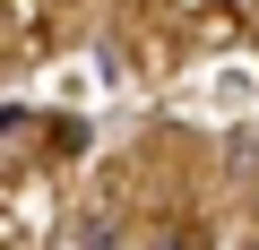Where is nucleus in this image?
Masks as SVG:
<instances>
[{
  "label": "nucleus",
  "instance_id": "obj_1",
  "mask_svg": "<svg viewBox=\"0 0 259 250\" xmlns=\"http://www.w3.org/2000/svg\"><path fill=\"white\" fill-rule=\"evenodd\" d=\"M147 250H199V241H182V233H164V241H147Z\"/></svg>",
  "mask_w": 259,
  "mask_h": 250
}]
</instances>
